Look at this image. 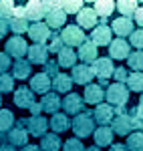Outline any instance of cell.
I'll return each instance as SVG.
<instances>
[{"label": "cell", "instance_id": "cell-9", "mask_svg": "<svg viewBox=\"0 0 143 151\" xmlns=\"http://www.w3.org/2000/svg\"><path fill=\"white\" fill-rule=\"evenodd\" d=\"M111 131L113 135H121V137H127L129 133H133V117L127 115H117L113 117L111 121Z\"/></svg>", "mask_w": 143, "mask_h": 151}, {"label": "cell", "instance_id": "cell-41", "mask_svg": "<svg viewBox=\"0 0 143 151\" xmlns=\"http://www.w3.org/2000/svg\"><path fill=\"white\" fill-rule=\"evenodd\" d=\"M63 48H65V45H63V40H60V35L59 32H52V35H50V47H48V52H57V55H59Z\"/></svg>", "mask_w": 143, "mask_h": 151}, {"label": "cell", "instance_id": "cell-37", "mask_svg": "<svg viewBox=\"0 0 143 151\" xmlns=\"http://www.w3.org/2000/svg\"><path fill=\"white\" fill-rule=\"evenodd\" d=\"M127 63L135 73H141L143 75V50H135L127 57Z\"/></svg>", "mask_w": 143, "mask_h": 151}, {"label": "cell", "instance_id": "cell-23", "mask_svg": "<svg viewBox=\"0 0 143 151\" xmlns=\"http://www.w3.org/2000/svg\"><path fill=\"white\" fill-rule=\"evenodd\" d=\"M111 30L119 36V38L131 36V32H133V20H131V18H123V16H119V18H115V20H113Z\"/></svg>", "mask_w": 143, "mask_h": 151}, {"label": "cell", "instance_id": "cell-26", "mask_svg": "<svg viewBox=\"0 0 143 151\" xmlns=\"http://www.w3.org/2000/svg\"><path fill=\"white\" fill-rule=\"evenodd\" d=\"M30 73H32V65H30L28 60H24V58L14 60V65H12V79H20V81H24V79L30 77Z\"/></svg>", "mask_w": 143, "mask_h": 151}, {"label": "cell", "instance_id": "cell-31", "mask_svg": "<svg viewBox=\"0 0 143 151\" xmlns=\"http://www.w3.org/2000/svg\"><path fill=\"white\" fill-rule=\"evenodd\" d=\"M93 10H95L97 18L101 16V18L105 20L107 16H111V14H113V10H115V2H111V0H99V2H95V4H93Z\"/></svg>", "mask_w": 143, "mask_h": 151}, {"label": "cell", "instance_id": "cell-42", "mask_svg": "<svg viewBox=\"0 0 143 151\" xmlns=\"http://www.w3.org/2000/svg\"><path fill=\"white\" fill-rule=\"evenodd\" d=\"M42 67H45V70H42V73L47 75L48 79H50V77L55 79V77L59 75V63H57V60H52V58H48V60L45 63V65H42Z\"/></svg>", "mask_w": 143, "mask_h": 151}, {"label": "cell", "instance_id": "cell-7", "mask_svg": "<svg viewBox=\"0 0 143 151\" xmlns=\"http://www.w3.org/2000/svg\"><path fill=\"white\" fill-rule=\"evenodd\" d=\"M22 125H24V129H26L28 135H32V137H42V135H47L48 119H45L42 115L28 117V119H22Z\"/></svg>", "mask_w": 143, "mask_h": 151}, {"label": "cell", "instance_id": "cell-16", "mask_svg": "<svg viewBox=\"0 0 143 151\" xmlns=\"http://www.w3.org/2000/svg\"><path fill=\"white\" fill-rule=\"evenodd\" d=\"M131 55V50H129V42L125 40V38H117V40H111V45H109V58H127Z\"/></svg>", "mask_w": 143, "mask_h": 151}, {"label": "cell", "instance_id": "cell-11", "mask_svg": "<svg viewBox=\"0 0 143 151\" xmlns=\"http://www.w3.org/2000/svg\"><path fill=\"white\" fill-rule=\"evenodd\" d=\"M111 36H113L111 26H107V24H97L95 28H93V32H91V42L95 47H105V45H111V40H113Z\"/></svg>", "mask_w": 143, "mask_h": 151}, {"label": "cell", "instance_id": "cell-25", "mask_svg": "<svg viewBox=\"0 0 143 151\" xmlns=\"http://www.w3.org/2000/svg\"><path fill=\"white\" fill-rule=\"evenodd\" d=\"M48 127L52 129V133H63V131H67V129H71V119L67 115H63V113H55V115L48 119Z\"/></svg>", "mask_w": 143, "mask_h": 151}, {"label": "cell", "instance_id": "cell-29", "mask_svg": "<svg viewBox=\"0 0 143 151\" xmlns=\"http://www.w3.org/2000/svg\"><path fill=\"white\" fill-rule=\"evenodd\" d=\"M60 147H63V143H60V137L57 133L42 135V139H40V151H59Z\"/></svg>", "mask_w": 143, "mask_h": 151}, {"label": "cell", "instance_id": "cell-2", "mask_svg": "<svg viewBox=\"0 0 143 151\" xmlns=\"http://www.w3.org/2000/svg\"><path fill=\"white\" fill-rule=\"evenodd\" d=\"M73 125V133L77 135V139H83V137H89V135H93L95 133V119H93V113L91 111H83V113H79V115L75 117L71 121Z\"/></svg>", "mask_w": 143, "mask_h": 151}, {"label": "cell", "instance_id": "cell-44", "mask_svg": "<svg viewBox=\"0 0 143 151\" xmlns=\"http://www.w3.org/2000/svg\"><path fill=\"white\" fill-rule=\"evenodd\" d=\"M129 40H131L133 47H135V50H141V48H143V28L133 30L131 36H129Z\"/></svg>", "mask_w": 143, "mask_h": 151}, {"label": "cell", "instance_id": "cell-39", "mask_svg": "<svg viewBox=\"0 0 143 151\" xmlns=\"http://www.w3.org/2000/svg\"><path fill=\"white\" fill-rule=\"evenodd\" d=\"M12 10H14V2H10V0H0V20H10Z\"/></svg>", "mask_w": 143, "mask_h": 151}, {"label": "cell", "instance_id": "cell-12", "mask_svg": "<svg viewBox=\"0 0 143 151\" xmlns=\"http://www.w3.org/2000/svg\"><path fill=\"white\" fill-rule=\"evenodd\" d=\"M45 24H47L48 28H55V30H57V28H65V24H67V14L57 6V2H55V6L47 12Z\"/></svg>", "mask_w": 143, "mask_h": 151}, {"label": "cell", "instance_id": "cell-45", "mask_svg": "<svg viewBox=\"0 0 143 151\" xmlns=\"http://www.w3.org/2000/svg\"><path fill=\"white\" fill-rule=\"evenodd\" d=\"M113 77H115V81H117V83L125 85V83H127V77H129V73H127V69H123V67H117L115 73H113Z\"/></svg>", "mask_w": 143, "mask_h": 151}, {"label": "cell", "instance_id": "cell-36", "mask_svg": "<svg viewBox=\"0 0 143 151\" xmlns=\"http://www.w3.org/2000/svg\"><path fill=\"white\" fill-rule=\"evenodd\" d=\"M127 89L135 93H143V75L141 73H129L127 77Z\"/></svg>", "mask_w": 143, "mask_h": 151}, {"label": "cell", "instance_id": "cell-46", "mask_svg": "<svg viewBox=\"0 0 143 151\" xmlns=\"http://www.w3.org/2000/svg\"><path fill=\"white\" fill-rule=\"evenodd\" d=\"M8 67H10V57L6 52H0V75H6Z\"/></svg>", "mask_w": 143, "mask_h": 151}, {"label": "cell", "instance_id": "cell-38", "mask_svg": "<svg viewBox=\"0 0 143 151\" xmlns=\"http://www.w3.org/2000/svg\"><path fill=\"white\" fill-rule=\"evenodd\" d=\"M57 6H59L65 14H73V12H77V14H79V10L83 8V2H77V0H75V2L65 0V2H57Z\"/></svg>", "mask_w": 143, "mask_h": 151}, {"label": "cell", "instance_id": "cell-55", "mask_svg": "<svg viewBox=\"0 0 143 151\" xmlns=\"http://www.w3.org/2000/svg\"><path fill=\"white\" fill-rule=\"evenodd\" d=\"M85 151H101V147H97V145H93V147H89V149H85Z\"/></svg>", "mask_w": 143, "mask_h": 151}, {"label": "cell", "instance_id": "cell-28", "mask_svg": "<svg viewBox=\"0 0 143 151\" xmlns=\"http://www.w3.org/2000/svg\"><path fill=\"white\" fill-rule=\"evenodd\" d=\"M40 107H42V111H47V113H57L60 107V99L57 93H47L42 95V99H40Z\"/></svg>", "mask_w": 143, "mask_h": 151}, {"label": "cell", "instance_id": "cell-1", "mask_svg": "<svg viewBox=\"0 0 143 151\" xmlns=\"http://www.w3.org/2000/svg\"><path fill=\"white\" fill-rule=\"evenodd\" d=\"M0 145H10V147H24L28 145V133L22 125V119L14 123V127L6 133H0Z\"/></svg>", "mask_w": 143, "mask_h": 151}, {"label": "cell", "instance_id": "cell-54", "mask_svg": "<svg viewBox=\"0 0 143 151\" xmlns=\"http://www.w3.org/2000/svg\"><path fill=\"white\" fill-rule=\"evenodd\" d=\"M0 151H16V149L10 147V145H0Z\"/></svg>", "mask_w": 143, "mask_h": 151}, {"label": "cell", "instance_id": "cell-8", "mask_svg": "<svg viewBox=\"0 0 143 151\" xmlns=\"http://www.w3.org/2000/svg\"><path fill=\"white\" fill-rule=\"evenodd\" d=\"M4 48H6V55L8 57H14L16 60H20L28 52V45H26V40H24L22 36H10L6 40Z\"/></svg>", "mask_w": 143, "mask_h": 151}, {"label": "cell", "instance_id": "cell-5", "mask_svg": "<svg viewBox=\"0 0 143 151\" xmlns=\"http://www.w3.org/2000/svg\"><path fill=\"white\" fill-rule=\"evenodd\" d=\"M60 40H63V45L65 47H81L85 40H87V36H85L83 28H79V26H65L63 28V32H60Z\"/></svg>", "mask_w": 143, "mask_h": 151}, {"label": "cell", "instance_id": "cell-33", "mask_svg": "<svg viewBox=\"0 0 143 151\" xmlns=\"http://www.w3.org/2000/svg\"><path fill=\"white\" fill-rule=\"evenodd\" d=\"M129 151H143V133L141 131H133L127 135V145Z\"/></svg>", "mask_w": 143, "mask_h": 151}, {"label": "cell", "instance_id": "cell-15", "mask_svg": "<svg viewBox=\"0 0 143 151\" xmlns=\"http://www.w3.org/2000/svg\"><path fill=\"white\" fill-rule=\"evenodd\" d=\"M28 36L34 40V45H45V40L50 38V28L45 22H34L28 26Z\"/></svg>", "mask_w": 143, "mask_h": 151}, {"label": "cell", "instance_id": "cell-51", "mask_svg": "<svg viewBox=\"0 0 143 151\" xmlns=\"http://www.w3.org/2000/svg\"><path fill=\"white\" fill-rule=\"evenodd\" d=\"M109 151H129V149H127L125 145H121V143H113V145H111V149H109Z\"/></svg>", "mask_w": 143, "mask_h": 151}, {"label": "cell", "instance_id": "cell-14", "mask_svg": "<svg viewBox=\"0 0 143 151\" xmlns=\"http://www.w3.org/2000/svg\"><path fill=\"white\" fill-rule=\"evenodd\" d=\"M34 93L28 89V87H18L16 91H14V105L16 107H20V109H30L32 105H34Z\"/></svg>", "mask_w": 143, "mask_h": 151}, {"label": "cell", "instance_id": "cell-53", "mask_svg": "<svg viewBox=\"0 0 143 151\" xmlns=\"http://www.w3.org/2000/svg\"><path fill=\"white\" fill-rule=\"evenodd\" d=\"M20 151H40V147L38 145H24Z\"/></svg>", "mask_w": 143, "mask_h": 151}, {"label": "cell", "instance_id": "cell-19", "mask_svg": "<svg viewBox=\"0 0 143 151\" xmlns=\"http://www.w3.org/2000/svg\"><path fill=\"white\" fill-rule=\"evenodd\" d=\"M103 99H105V91H103V87L101 85H87V89H85V95H83V101L87 105H101L103 103Z\"/></svg>", "mask_w": 143, "mask_h": 151}, {"label": "cell", "instance_id": "cell-57", "mask_svg": "<svg viewBox=\"0 0 143 151\" xmlns=\"http://www.w3.org/2000/svg\"><path fill=\"white\" fill-rule=\"evenodd\" d=\"M0 105H2V97H0Z\"/></svg>", "mask_w": 143, "mask_h": 151}, {"label": "cell", "instance_id": "cell-22", "mask_svg": "<svg viewBox=\"0 0 143 151\" xmlns=\"http://www.w3.org/2000/svg\"><path fill=\"white\" fill-rule=\"evenodd\" d=\"M32 93H40V95H47L48 89H52V83H50V79H48L45 73H38V75H34L32 79H30V87H28Z\"/></svg>", "mask_w": 143, "mask_h": 151}, {"label": "cell", "instance_id": "cell-13", "mask_svg": "<svg viewBox=\"0 0 143 151\" xmlns=\"http://www.w3.org/2000/svg\"><path fill=\"white\" fill-rule=\"evenodd\" d=\"M73 79V83H77V85H91L93 81V69L89 67V65H75L73 67V75H69Z\"/></svg>", "mask_w": 143, "mask_h": 151}, {"label": "cell", "instance_id": "cell-56", "mask_svg": "<svg viewBox=\"0 0 143 151\" xmlns=\"http://www.w3.org/2000/svg\"><path fill=\"white\" fill-rule=\"evenodd\" d=\"M139 105H143V93H141V99H139Z\"/></svg>", "mask_w": 143, "mask_h": 151}, {"label": "cell", "instance_id": "cell-30", "mask_svg": "<svg viewBox=\"0 0 143 151\" xmlns=\"http://www.w3.org/2000/svg\"><path fill=\"white\" fill-rule=\"evenodd\" d=\"M57 63H59V67H67V69H73L75 65H77V52L73 50V48L65 47L60 50L59 55H57Z\"/></svg>", "mask_w": 143, "mask_h": 151}, {"label": "cell", "instance_id": "cell-10", "mask_svg": "<svg viewBox=\"0 0 143 151\" xmlns=\"http://www.w3.org/2000/svg\"><path fill=\"white\" fill-rule=\"evenodd\" d=\"M60 107L65 109L67 115H79V113H83V111H85V101H83L81 95L69 93L63 101H60Z\"/></svg>", "mask_w": 143, "mask_h": 151}, {"label": "cell", "instance_id": "cell-21", "mask_svg": "<svg viewBox=\"0 0 143 151\" xmlns=\"http://www.w3.org/2000/svg\"><path fill=\"white\" fill-rule=\"evenodd\" d=\"M93 119H95V123H99V127H107L109 123L113 121V107L111 105H97L95 113H93Z\"/></svg>", "mask_w": 143, "mask_h": 151}, {"label": "cell", "instance_id": "cell-3", "mask_svg": "<svg viewBox=\"0 0 143 151\" xmlns=\"http://www.w3.org/2000/svg\"><path fill=\"white\" fill-rule=\"evenodd\" d=\"M55 6V2H40V0H30L26 2L24 10H26V20L32 22H42V18L47 16V12Z\"/></svg>", "mask_w": 143, "mask_h": 151}, {"label": "cell", "instance_id": "cell-52", "mask_svg": "<svg viewBox=\"0 0 143 151\" xmlns=\"http://www.w3.org/2000/svg\"><path fill=\"white\" fill-rule=\"evenodd\" d=\"M113 113H117V115H127V107H115Z\"/></svg>", "mask_w": 143, "mask_h": 151}, {"label": "cell", "instance_id": "cell-35", "mask_svg": "<svg viewBox=\"0 0 143 151\" xmlns=\"http://www.w3.org/2000/svg\"><path fill=\"white\" fill-rule=\"evenodd\" d=\"M8 26H10V30L14 32V36H20L22 32H28V20L26 18H10L8 20Z\"/></svg>", "mask_w": 143, "mask_h": 151}, {"label": "cell", "instance_id": "cell-17", "mask_svg": "<svg viewBox=\"0 0 143 151\" xmlns=\"http://www.w3.org/2000/svg\"><path fill=\"white\" fill-rule=\"evenodd\" d=\"M77 58H81V60H83V65H89V67H91L97 58H99V55H97V47L91 42V40H89V38H87L83 45L79 47Z\"/></svg>", "mask_w": 143, "mask_h": 151}, {"label": "cell", "instance_id": "cell-40", "mask_svg": "<svg viewBox=\"0 0 143 151\" xmlns=\"http://www.w3.org/2000/svg\"><path fill=\"white\" fill-rule=\"evenodd\" d=\"M63 151H85V145L81 139H77V137H71V139H67L63 143Z\"/></svg>", "mask_w": 143, "mask_h": 151}, {"label": "cell", "instance_id": "cell-47", "mask_svg": "<svg viewBox=\"0 0 143 151\" xmlns=\"http://www.w3.org/2000/svg\"><path fill=\"white\" fill-rule=\"evenodd\" d=\"M133 16H135V24H139V28H143V6H137Z\"/></svg>", "mask_w": 143, "mask_h": 151}, {"label": "cell", "instance_id": "cell-50", "mask_svg": "<svg viewBox=\"0 0 143 151\" xmlns=\"http://www.w3.org/2000/svg\"><path fill=\"white\" fill-rule=\"evenodd\" d=\"M40 111H42L40 103H34L32 107H30V113H32V117H38V115H40Z\"/></svg>", "mask_w": 143, "mask_h": 151}, {"label": "cell", "instance_id": "cell-20", "mask_svg": "<svg viewBox=\"0 0 143 151\" xmlns=\"http://www.w3.org/2000/svg\"><path fill=\"white\" fill-rule=\"evenodd\" d=\"M99 24V18L93 8H81L77 14V26L79 28H95Z\"/></svg>", "mask_w": 143, "mask_h": 151}, {"label": "cell", "instance_id": "cell-43", "mask_svg": "<svg viewBox=\"0 0 143 151\" xmlns=\"http://www.w3.org/2000/svg\"><path fill=\"white\" fill-rule=\"evenodd\" d=\"M12 89H14L12 75H0V93H10Z\"/></svg>", "mask_w": 143, "mask_h": 151}, {"label": "cell", "instance_id": "cell-6", "mask_svg": "<svg viewBox=\"0 0 143 151\" xmlns=\"http://www.w3.org/2000/svg\"><path fill=\"white\" fill-rule=\"evenodd\" d=\"M91 69H93V75L99 77V83H101V87L103 85H107L109 77H113V73H115V67H113V60L111 58H97L95 63L91 65Z\"/></svg>", "mask_w": 143, "mask_h": 151}, {"label": "cell", "instance_id": "cell-32", "mask_svg": "<svg viewBox=\"0 0 143 151\" xmlns=\"http://www.w3.org/2000/svg\"><path fill=\"white\" fill-rule=\"evenodd\" d=\"M115 10H119L123 14V18H131L135 14V10H137V2H133V0H119L115 4Z\"/></svg>", "mask_w": 143, "mask_h": 151}, {"label": "cell", "instance_id": "cell-27", "mask_svg": "<svg viewBox=\"0 0 143 151\" xmlns=\"http://www.w3.org/2000/svg\"><path fill=\"white\" fill-rule=\"evenodd\" d=\"M52 89H55V93H67L73 89V79L67 75V73H59L55 79H52Z\"/></svg>", "mask_w": 143, "mask_h": 151}, {"label": "cell", "instance_id": "cell-18", "mask_svg": "<svg viewBox=\"0 0 143 151\" xmlns=\"http://www.w3.org/2000/svg\"><path fill=\"white\" fill-rule=\"evenodd\" d=\"M28 63L30 65H45L48 60V47L47 45H32L28 47Z\"/></svg>", "mask_w": 143, "mask_h": 151}, {"label": "cell", "instance_id": "cell-34", "mask_svg": "<svg viewBox=\"0 0 143 151\" xmlns=\"http://www.w3.org/2000/svg\"><path fill=\"white\" fill-rule=\"evenodd\" d=\"M14 123H16V119H14V115H12V111L0 109V133H6L8 129H12Z\"/></svg>", "mask_w": 143, "mask_h": 151}, {"label": "cell", "instance_id": "cell-49", "mask_svg": "<svg viewBox=\"0 0 143 151\" xmlns=\"http://www.w3.org/2000/svg\"><path fill=\"white\" fill-rule=\"evenodd\" d=\"M8 28H10V26H8V20H0V40H2V38L6 36Z\"/></svg>", "mask_w": 143, "mask_h": 151}, {"label": "cell", "instance_id": "cell-4", "mask_svg": "<svg viewBox=\"0 0 143 151\" xmlns=\"http://www.w3.org/2000/svg\"><path fill=\"white\" fill-rule=\"evenodd\" d=\"M105 99H107L109 105H115V107H125V105H127V101H129V89H127V85L115 83V85L107 87Z\"/></svg>", "mask_w": 143, "mask_h": 151}, {"label": "cell", "instance_id": "cell-24", "mask_svg": "<svg viewBox=\"0 0 143 151\" xmlns=\"http://www.w3.org/2000/svg\"><path fill=\"white\" fill-rule=\"evenodd\" d=\"M93 137H95V145L97 147H111L115 135H113L111 127H97L95 133H93Z\"/></svg>", "mask_w": 143, "mask_h": 151}, {"label": "cell", "instance_id": "cell-48", "mask_svg": "<svg viewBox=\"0 0 143 151\" xmlns=\"http://www.w3.org/2000/svg\"><path fill=\"white\" fill-rule=\"evenodd\" d=\"M12 18H26V10H24V6H14V10H12Z\"/></svg>", "mask_w": 143, "mask_h": 151}]
</instances>
